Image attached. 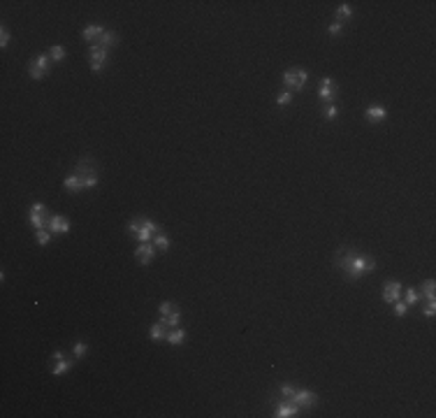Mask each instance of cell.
I'll list each match as a JSON object with an SVG mask.
<instances>
[{
    "instance_id": "cell-1",
    "label": "cell",
    "mask_w": 436,
    "mask_h": 418,
    "mask_svg": "<svg viewBox=\"0 0 436 418\" xmlns=\"http://www.w3.org/2000/svg\"><path fill=\"white\" fill-rule=\"evenodd\" d=\"M334 265L341 270V272L351 279V281H357L360 277L374 272L376 270V260L374 256H367V253H357L353 249H339L337 258H334Z\"/></svg>"
},
{
    "instance_id": "cell-2",
    "label": "cell",
    "mask_w": 436,
    "mask_h": 418,
    "mask_svg": "<svg viewBox=\"0 0 436 418\" xmlns=\"http://www.w3.org/2000/svg\"><path fill=\"white\" fill-rule=\"evenodd\" d=\"M160 226L156 223L153 219H146V216H135V219L125 226V232L130 237H135L139 244H146V242H151L153 235L156 232H160Z\"/></svg>"
},
{
    "instance_id": "cell-3",
    "label": "cell",
    "mask_w": 436,
    "mask_h": 418,
    "mask_svg": "<svg viewBox=\"0 0 436 418\" xmlns=\"http://www.w3.org/2000/svg\"><path fill=\"white\" fill-rule=\"evenodd\" d=\"M77 175L81 177V184H84V190L88 188H95L100 182V177H98V170H95V163H93L91 156H84V158L77 163V170H75Z\"/></svg>"
},
{
    "instance_id": "cell-4",
    "label": "cell",
    "mask_w": 436,
    "mask_h": 418,
    "mask_svg": "<svg viewBox=\"0 0 436 418\" xmlns=\"http://www.w3.org/2000/svg\"><path fill=\"white\" fill-rule=\"evenodd\" d=\"M309 82V72L304 68H288L283 72V89L285 91H302Z\"/></svg>"
},
{
    "instance_id": "cell-5",
    "label": "cell",
    "mask_w": 436,
    "mask_h": 418,
    "mask_svg": "<svg viewBox=\"0 0 436 418\" xmlns=\"http://www.w3.org/2000/svg\"><path fill=\"white\" fill-rule=\"evenodd\" d=\"M49 219H51V214H49L44 202H33L31 209H28V221H31L33 228L35 230L46 228V226H49Z\"/></svg>"
},
{
    "instance_id": "cell-6",
    "label": "cell",
    "mask_w": 436,
    "mask_h": 418,
    "mask_svg": "<svg viewBox=\"0 0 436 418\" xmlns=\"http://www.w3.org/2000/svg\"><path fill=\"white\" fill-rule=\"evenodd\" d=\"M51 58H49V53H40V56H35L31 63H28V75H31V79H42V77L51 70Z\"/></svg>"
},
{
    "instance_id": "cell-7",
    "label": "cell",
    "mask_w": 436,
    "mask_h": 418,
    "mask_svg": "<svg viewBox=\"0 0 436 418\" xmlns=\"http://www.w3.org/2000/svg\"><path fill=\"white\" fill-rule=\"evenodd\" d=\"M88 58H91V70L93 72H100V70L107 68L109 51L107 49H102V46H98V45H91L88 46Z\"/></svg>"
},
{
    "instance_id": "cell-8",
    "label": "cell",
    "mask_w": 436,
    "mask_h": 418,
    "mask_svg": "<svg viewBox=\"0 0 436 418\" xmlns=\"http://www.w3.org/2000/svg\"><path fill=\"white\" fill-rule=\"evenodd\" d=\"M337 93H339L337 82H334L332 77H322V79H320V89H318V98H320L322 105H329V102H334Z\"/></svg>"
},
{
    "instance_id": "cell-9",
    "label": "cell",
    "mask_w": 436,
    "mask_h": 418,
    "mask_svg": "<svg viewBox=\"0 0 436 418\" xmlns=\"http://www.w3.org/2000/svg\"><path fill=\"white\" fill-rule=\"evenodd\" d=\"M401 293H404V286H401L397 279H392V281L383 283L381 297H383V302H385V304H395L397 300H401Z\"/></svg>"
},
{
    "instance_id": "cell-10",
    "label": "cell",
    "mask_w": 436,
    "mask_h": 418,
    "mask_svg": "<svg viewBox=\"0 0 436 418\" xmlns=\"http://www.w3.org/2000/svg\"><path fill=\"white\" fill-rule=\"evenodd\" d=\"M290 402H295L299 409H304V407H316L318 404V395H316L314 390H295V395L290 397Z\"/></svg>"
},
{
    "instance_id": "cell-11",
    "label": "cell",
    "mask_w": 436,
    "mask_h": 418,
    "mask_svg": "<svg viewBox=\"0 0 436 418\" xmlns=\"http://www.w3.org/2000/svg\"><path fill=\"white\" fill-rule=\"evenodd\" d=\"M46 228L51 230V235H68L70 232V219L63 216V214H54L49 219V226Z\"/></svg>"
},
{
    "instance_id": "cell-12",
    "label": "cell",
    "mask_w": 436,
    "mask_h": 418,
    "mask_svg": "<svg viewBox=\"0 0 436 418\" xmlns=\"http://www.w3.org/2000/svg\"><path fill=\"white\" fill-rule=\"evenodd\" d=\"M274 416L276 418H292V416H299V407L290 400H283L274 407Z\"/></svg>"
},
{
    "instance_id": "cell-13",
    "label": "cell",
    "mask_w": 436,
    "mask_h": 418,
    "mask_svg": "<svg viewBox=\"0 0 436 418\" xmlns=\"http://www.w3.org/2000/svg\"><path fill=\"white\" fill-rule=\"evenodd\" d=\"M153 256H156V246H153L151 242L139 244L137 249H135V258L139 260V265H151Z\"/></svg>"
},
{
    "instance_id": "cell-14",
    "label": "cell",
    "mask_w": 436,
    "mask_h": 418,
    "mask_svg": "<svg viewBox=\"0 0 436 418\" xmlns=\"http://www.w3.org/2000/svg\"><path fill=\"white\" fill-rule=\"evenodd\" d=\"M364 116H367L369 123H381V121H385V119H388V109H385V107H381V105L367 107Z\"/></svg>"
},
{
    "instance_id": "cell-15",
    "label": "cell",
    "mask_w": 436,
    "mask_h": 418,
    "mask_svg": "<svg viewBox=\"0 0 436 418\" xmlns=\"http://www.w3.org/2000/svg\"><path fill=\"white\" fill-rule=\"evenodd\" d=\"M102 35H105V28L98 26V23H91V26H86L84 31H81V38H84L86 42H98Z\"/></svg>"
},
{
    "instance_id": "cell-16",
    "label": "cell",
    "mask_w": 436,
    "mask_h": 418,
    "mask_svg": "<svg viewBox=\"0 0 436 418\" xmlns=\"http://www.w3.org/2000/svg\"><path fill=\"white\" fill-rule=\"evenodd\" d=\"M63 186H65V190L68 193H81L84 190V184H81V177L77 175H68L65 179H63Z\"/></svg>"
},
{
    "instance_id": "cell-17",
    "label": "cell",
    "mask_w": 436,
    "mask_h": 418,
    "mask_svg": "<svg viewBox=\"0 0 436 418\" xmlns=\"http://www.w3.org/2000/svg\"><path fill=\"white\" fill-rule=\"evenodd\" d=\"M418 295L422 300H427V302H436V281L434 279H427V281H422V288Z\"/></svg>"
},
{
    "instance_id": "cell-18",
    "label": "cell",
    "mask_w": 436,
    "mask_h": 418,
    "mask_svg": "<svg viewBox=\"0 0 436 418\" xmlns=\"http://www.w3.org/2000/svg\"><path fill=\"white\" fill-rule=\"evenodd\" d=\"M93 45H98V46H102V49H114L116 45H119V33H114V31H105V35L98 40V42H93Z\"/></svg>"
},
{
    "instance_id": "cell-19",
    "label": "cell",
    "mask_w": 436,
    "mask_h": 418,
    "mask_svg": "<svg viewBox=\"0 0 436 418\" xmlns=\"http://www.w3.org/2000/svg\"><path fill=\"white\" fill-rule=\"evenodd\" d=\"M149 337H151V342H162L167 337V325L162 321H156L151 325V330H149Z\"/></svg>"
},
{
    "instance_id": "cell-20",
    "label": "cell",
    "mask_w": 436,
    "mask_h": 418,
    "mask_svg": "<svg viewBox=\"0 0 436 418\" xmlns=\"http://www.w3.org/2000/svg\"><path fill=\"white\" fill-rule=\"evenodd\" d=\"M165 342L172 344V346H181L186 342V330L184 327H174V330H167V337H165Z\"/></svg>"
},
{
    "instance_id": "cell-21",
    "label": "cell",
    "mask_w": 436,
    "mask_h": 418,
    "mask_svg": "<svg viewBox=\"0 0 436 418\" xmlns=\"http://www.w3.org/2000/svg\"><path fill=\"white\" fill-rule=\"evenodd\" d=\"M153 246H156L158 251H162V253H167L169 251V237H167L165 230H160V232L153 235Z\"/></svg>"
},
{
    "instance_id": "cell-22",
    "label": "cell",
    "mask_w": 436,
    "mask_h": 418,
    "mask_svg": "<svg viewBox=\"0 0 436 418\" xmlns=\"http://www.w3.org/2000/svg\"><path fill=\"white\" fill-rule=\"evenodd\" d=\"M56 365L51 367V376H61L63 372H68V370H72V365H75V360H68V358H61V360H54Z\"/></svg>"
},
{
    "instance_id": "cell-23",
    "label": "cell",
    "mask_w": 436,
    "mask_h": 418,
    "mask_svg": "<svg viewBox=\"0 0 436 418\" xmlns=\"http://www.w3.org/2000/svg\"><path fill=\"white\" fill-rule=\"evenodd\" d=\"M337 116H339V107L334 105V102H329V105L322 107V119H325V121H334Z\"/></svg>"
},
{
    "instance_id": "cell-24",
    "label": "cell",
    "mask_w": 436,
    "mask_h": 418,
    "mask_svg": "<svg viewBox=\"0 0 436 418\" xmlns=\"http://www.w3.org/2000/svg\"><path fill=\"white\" fill-rule=\"evenodd\" d=\"M49 58L54 63H61L63 58H65V46L63 45H54L51 49H49Z\"/></svg>"
},
{
    "instance_id": "cell-25",
    "label": "cell",
    "mask_w": 436,
    "mask_h": 418,
    "mask_svg": "<svg viewBox=\"0 0 436 418\" xmlns=\"http://www.w3.org/2000/svg\"><path fill=\"white\" fill-rule=\"evenodd\" d=\"M351 16H353L351 2H341L337 7V21H344V19H351Z\"/></svg>"
},
{
    "instance_id": "cell-26",
    "label": "cell",
    "mask_w": 436,
    "mask_h": 418,
    "mask_svg": "<svg viewBox=\"0 0 436 418\" xmlns=\"http://www.w3.org/2000/svg\"><path fill=\"white\" fill-rule=\"evenodd\" d=\"M35 237H38L40 246H44V244L51 242V237H54V235H51V230H49V228H38V230H35Z\"/></svg>"
},
{
    "instance_id": "cell-27",
    "label": "cell",
    "mask_w": 436,
    "mask_h": 418,
    "mask_svg": "<svg viewBox=\"0 0 436 418\" xmlns=\"http://www.w3.org/2000/svg\"><path fill=\"white\" fill-rule=\"evenodd\" d=\"M160 321L167 327H179V321H181V309H174L169 316H165V319H160Z\"/></svg>"
},
{
    "instance_id": "cell-28",
    "label": "cell",
    "mask_w": 436,
    "mask_h": 418,
    "mask_svg": "<svg viewBox=\"0 0 436 418\" xmlns=\"http://www.w3.org/2000/svg\"><path fill=\"white\" fill-rule=\"evenodd\" d=\"M174 309H176V307H174V302H172V300H165V302L158 304V314H160V319L169 316V314L174 312Z\"/></svg>"
},
{
    "instance_id": "cell-29",
    "label": "cell",
    "mask_w": 436,
    "mask_h": 418,
    "mask_svg": "<svg viewBox=\"0 0 436 418\" xmlns=\"http://www.w3.org/2000/svg\"><path fill=\"white\" fill-rule=\"evenodd\" d=\"M274 102H276V105H281V107L292 105V91H281V93H278V95L274 98Z\"/></svg>"
},
{
    "instance_id": "cell-30",
    "label": "cell",
    "mask_w": 436,
    "mask_h": 418,
    "mask_svg": "<svg viewBox=\"0 0 436 418\" xmlns=\"http://www.w3.org/2000/svg\"><path fill=\"white\" fill-rule=\"evenodd\" d=\"M9 40H12V33H9L7 26H2V28H0V49H7Z\"/></svg>"
},
{
    "instance_id": "cell-31",
    "label": "cell",
    "mask_w": 436,
    "mask_h": 418,
    "mask_svg": "<svg viewBox=\"0 0 436 418\" xmlns=\"http://www.w3.org/2000/svg\"><path fill=\"white\" fill-rule=\"evenodd\" d=\"M420 302V295H418V290L415 288H406V304L408 307H413V304Z\"/></svg>"
},
{
    "instance_id": "cell-32",
    "label": "cell",
    "mask_w": 436,
    "mask_h": 418,
    "mask_svg": "<svg viewBox=\"0 0 436 418\" xmlns=\"http://www.w3.org/2000/svg\"><path fill=\"white\" fill-rule=\"evenodd\" d=\"M295 390H297V388L292 386V383H283V386H281V395H283V400H290V397L295 395Z\"/></svg>"
},
{
    "instance_id": "cell-33",
    "label": "cell",
    "mask_w": 436,
    "mask_h": 418,
    "mask_svg": "<svg viewBox=\"0 0 436 418\" xmlns=\"http://www.w3.org/2000/svg\"><path fill=\"white\" fill-rule=\"evenodd\" d=\"M72 353H75V358H81V356H86V353H88V344H84V342H77V344H75V351H72Z\"/></svg>"
},
{
    "instance_id": "cell-34",
    "label": "cell",
    "mask_w": 436,
    "mask_h": 418,
    "mask_svg": "<svg viewBox=\"0 0 436 418\" xmlns=\"http://www.w3.org/2000/svg\"><path fill=\"white\" fill-rule=\"evenodd\" d=\"M406 314H408V304L397 300V302H395V316H406Z\"/></svg>"
},
{
    "instance_id": "cell-35",
    "label": "cell",
    "mask_w": 436,
    "mask_h": 418,
    "mask_svg": "<svg viewBox=\"0 0 436 418\" xmlns=\"http://www.w3.org/2000/svg\"><path fill=\"white\" fill-rule=\"evenodd\" d=\"M341 28H344V23L334 19V21L327 26V33H329V35H339V33H341Z\"/></svg>"
},
{
    "instance_id": "cell-36",
    "label": "cell",
    "mask_w": 436,
    "mask_h": 418,
    "mask_svg": "<svg viewBox=\"0 0 436 418\" xmlns=\"http://www.w3.org/2000/svg\"><path fill=\"white\" fill-rule=\"evenodd\" d=\"M434 314H436V302H427V307H425V316H427V319H432Z\"/></svg>"
},
{
    "instance_id": "cell-37",
    "label": "cell",
    "mask_w": 436,
    "mask_h": 418,
    "mask_svg": "<svg viewBox=\"0 0 436 418\" xmlns=\"http://www.w3.org/2000/svg\"><path fill=\"white\" fill-rule=\"evenodd\" d=\"M61 358H65L63 351H54V353H51V363H54V360H61Z\"/></svg>"
}]
</instances>
